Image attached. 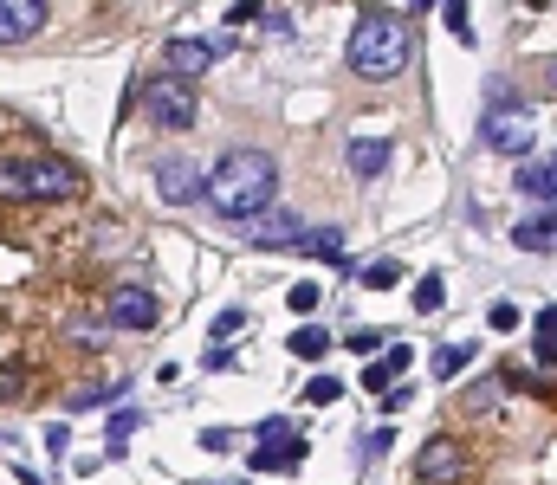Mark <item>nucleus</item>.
<instances>
[{"label": "nucleus", "instance_id": "1", "mask_svg": "<svg viewBox=\"0 0 557 485\" xmlns=\"http://www.w3.org/2000/svg\"><path fill=\"white\" fill-rule=\"evenodd\" d=\"M279 201V162L266 156V149H227L221 162H214L208 175V207L221 220H260L266 207Z\"/></svg>", "mask_w": 557, "mask_h": 485}, {"label": "nucleus", "instance_id": "2", "mask_svg": "<svg viewBox=\"0 0 557 485\" xmlns=\"http://www.w3.org/2000/svg\"><path fill=\"white\" fill-rule=\"evenodd\" d=\"M409 52H415V39H409V26L396 20V13H383V7H370L357 20V33H350V72L357 78H396L402 65H409Z\"/></svg>", "mask_w": 557, "mask_h": 485}, {"label": "nucleus", "instance_id": "3", "mask_svg": "<svg viewBox=\"0 0 557 485\" xmlns=\"http://www.w3.org/2000/svg\"><path fill=\"white\" fill-rule=\"evenodd\" d=\"M0 194L7 201H72V194H85V175L59 156H33V162L0 156Z\"/></svg>", "mask_w": 557, "mask_h": 485}, {"label": "nucleus", "instance_id": "4", "mask_svg": "<svg viewBox=\"0 0 557 485\" xmlns=\"http://www.w3.org/2000/svg\"><path fill=\"white\" fill-rule=\"evenodd\" d=\"M143 117L156 123V130H195L201 97H195V85H188L182 72H162V78L143 85Z\"/></svg>", "mask_w": 557, "mask_h": 485}, {"label": "nucleus", "instance_id": "5", "mask_svg": "<svg viewBox=\"0 0 557 485\" xmlns=\"http://www.w3.org/2000/svg\"><path fill=\"white\" fill-rule=\"evenodd\" d=\"M480 143L493 149V156H532V143H538V110L532 104H493L480 117Z\"/></svg>", "mask_w": 557, "mask_h": 485}, {"label": "nucleus", "instance_id": "6", "mask_svg": "<svg viewBox=\"0 0 557 485\" xmlns=\"http://www.w3.org/2000/svg\"><path fill=\"white\" fill-rule=\"evenodd\" d=\"M298 460H305V440L292 434V421H285V414L260 421V440H253V453H247L253 473H292Z\"/></svg>", "mask_w": 557, "mask_h": 485}, {"label": "nucleus", "instance_id": "7", "mask_svg": "<svg viewBox=\"0 0 557 485\" xmlns=\"http://www.w3.org/2000/svg\"><path fill=\"white\" fill-rule=\"evenodd\" d=\"M156 194H162L169 207L208 201V175H201V162H188V156H162V162H156Z\"/></svg>", "mask_w": 557, "mask_h": 485}, {"label": "nucleus", "instance_id": "8", "mask_svg": "<svg viewBox=\"0 0 557 485\" xmlns=\"http://www.w3.org/2000/svg\"><path fill=\"white\" fill-rule=\"evenodd\" d=\"M52 20V0H0V46H26Z\"/></svg>", "mask_w": 557, "mask_h": 485}, {"label": "nucleus", "instance_id": "9", "mask_svg": "<svg viewBox=\"0 0 557 485\" xmlns=\"http://www.w3.org/2000/svg\"><path fill=\"white\" fill-rule=\"evenodd\" d=\"M221 59H227L221 39H169V46H162V65H169V72H182V78L214 72Z\"/></svg>", "mask_w": 557, "mask_h": 485}, {"label": "nucleus", "instance_id": "10", "mask_svg": "<svg viewBox=\"0 0 557 485\" xmlns=\"http://www.w3.org/2000/svg\"><path fill=\"white\" fill-rule=\"evenodd\" d=\"M111 324H117V330H156V291L117 285V291H111Z\"/></svg>", "mask_w": 557, "mask_h": 485}, {"label": "nucleus", "instance_id": "11", "mask_svg": "<svg viewBox=\"0 0 557 485\" xmlns=\"http://www.w3.org/2000/svg\"><path fill=\"white\" fill-rule=\"evenodd\" d=\"M253 233V246H266V253H279V246H305V214H285V207H266V220L260 227H247Z\"/></svg>", "mask_w": 557, "mask_h": 485}, {"label": "nucleus", "instance_id": "12", "mask_svg": "<svg viewBox=\"0 0 557 485\" xmlns=\"http://www.w3.org/2000/svg\"><path fill=\"white\" fill-rule=\"evenodd\" d=\"M460 473H467L460 440H428V447L415 453V479H460Z\"/></svg>", "mask_w": 557, "mask_h": 485}, {"label": "nucleus", "instance_id": "13", "mask_svg": "<svg viewBox=\"0 0 557 485\" xmlns=\"http://www.w3.org/2000/svg\"><path fill=\"white\" fill-rule=\"evenodd\" d=\"M389 156H396L389 136H357V143H350V175H357V182H376V175L389 169Z\"/></svg>", "mask_w": 557, "mask_h": 485}, {"label": "nucleus", "instance_id": "14", "mask_svg": "<svg viewBox=\"0 0 557 485\" xmlns=\"http://www.w3.org/2000/svg\"><path fill=\"white\" fill-rule=\"evenodd\" d=\"M512 246H525V253H557V201L545 214L519 220V227H512Z\"/></svg>", "mask_w": 557, "mask_h": 485}, {"label": "nucleus", "instance_id": "15", "mask_svg": "<svg viewBox=\"0 0 557 485\" xmlns=\"http://www.w3.org/2000/svg\"><path fill=\"white\" fill-rule=\"evenodd\" d=\"M512 188H519L525 201H557V156L551 162H525V169L512 175Z\"/></svg>", "mask_w": 557, "mask_h": 485}, {"label": "nucleus", "instance_id": "16", "mask_svg": "<svg viewBox=\"0 0 557 485\" xmlns=\"http://www.w3.org/2000/svg\"><path fill=\"white\" fill-rule=\"evenodd\" d=\"M402 369H409V350H402V343H396V350H389V356H383V363H363V376H357V382H363V388H370V395H383V388H389V382H396V376H402Z\"/></svg>", "mask_w": 557, "mask_h": 485}, {"label": "nucleus", "instance_id": "17", "mask_svg": "<svg viewBox=\"0 0 557 485\" xmlns=\"http://www.w3.org/2000/svg\"><path fill=\"white\" fill-rule=\"evenodd\" d=\"M324 350H331V330H318V324H298L292 330V356H305V363H311V356H324Z\"/></svg>", "mask_w": 557, "mask_h": 485}, {"label": "nucleus", "instance_id": "18", "mask_svg": "<svg viewBox=\"0 0 557 485\" xmlns=\"http://www.w3.org/2000/svg\"><path fill=\"white\" fill-rule=\"evenodd\" d=\"M357 285H370V291H389V285H402V266H396V259H370V266L357 272Z\"/></svg>", "mask_w": 557, "mask_h": 485}, {"label": "nucleus", "instance_id": "19", "mask_svg": "<svg viewBox=\"0 0 557 485\" xmlns=\"http://www.w3.org/2000/svg\"><path fill=\"white\" fill-rule=\"evenodd\" d=\"M467 363H473V343H447V350L434 356V376H460Z\"/></svg>", "mask_w": 557, "mask_h": 485}, {"label": "nucleus", "instance_id": "20", "mask_svg": "<svg viewBox=\"0 0 557 485\" xmlns=\"http://www.w3.org/2000/svg\"><path fill=\"white\" fill-rule=\"evenodd\" d=\"M441 13H447V33H454L460 46H473V20H467V0H441Z\"/></svg>", "mask_w": 557, "mask_h": 485}, {"label": "nucleus", "instance_id": "21", "mask_svg": "<svg viewBox=\"0 0 557 485\" xmlns=\"http://www.w3.org/2000/svg\"><path fill=\"white\" fill-rule=\"evenodd\" d=\"M285 304H292L298 317H311V311H318V279H298L292 291H285Z\"/></svg>", "mask_w": 557, "mask_h": 485}, {"label": "nucleus", "instance_id": "22", "mask_svg": "<svg viewBox=\"0 0 557 485\" xmlns=\"http://www.w3.org/2000/svg\"><path fill=\"white\" fill-rule=\"evenodd\" d=\"M130 427H143L137 414H111V427H104V447L111 453H124V440H130Z\"/></svg>", "mask_w": 557, "mask_h": 485}, {"label": "nucleus", "instance_id": "23", "mask_svg": "<svg viewBox=\"0 0 557 485\" xmlns=\"http://www.w3.org/2000/svg\"><path fill=\"white\" fill-rule=\"evenodd\" d=\"M240 330H247V311H221L214 330H208V343H227V337H240Z\"/></svg>", "mask_w": 557, "mask_h": 485}, {"label": "nucleus", "instance_id": "24", "mask_svg": "<svg viewBox=\"0 0 557 485\" xmlns=\"http://www.w3.org/2000/svg\"><path fill=\"white\" fill-rule=\"evenodd\" d=\"M337 395H344V388H337L331 376H311V382H305V401H311V408H331Z\"/></svg>", "mask_w": 557, "mask_h": 485}, {"label": "nucleus", "instance_id": "25", "mask_svg": "<svg viewBox=\"0 0 557 485\" xmlns=\"http://www.w3.org/2000/svg\"><path fill=\"white\" fill-rule=\"evenodd\" d=\"M493 401H499V382H486V388H467V395H460V408H467V414H486Z\"/></svg>", "mask_w": 557, "mask_h": 485}, {"label": "nucleus", "instance_id": "26", "mask_svg": "<svg viewBox=\"0 0 557 485\" xmlns=\"http://www.w3.org/2000/svg\"><path fill=\"white\" fill-rule=\"evenodd\" d=\"M441 298H447L441 279H421V285H415V311H441Z\"/></svg>", "mask_w": 557, "mask_h": 485}, {"label": "nucleus", "instance_id": "27", "mask_svg": "<svg viewBox=\"0 0 557 485\" xmlns=\"http://www.w3.org/2000/svg\"><path fill=\"white\" fill-rule=\"evenodd\" d=\"M486 324H493L499 337H506V330H519V304H506V298H499L493 311H486Z\"/></svg>", "mask_w": 557, "mask_h": 485}, {"label": "nucleus", "instance_id": "28", "mask_svg": "<svg viewBox=\"0 0 557 485\" xmlns=\"http://www.w3.org/2000/svg\"><path fill=\"white\" fill-rule=\"evenodd\" d=\"M357 453H363V460H383V453H389V427H376V434H363V440H357Z\"/></svg>", "mask_w": 557, "mask_h": 485}, {"label": "nucleus", "instance_id": "29", "mask_svg": "<svg viewBox=\"0 0 557 485\" xmlns=\"http://www.w3.org/2000/svg\"><path fill=\"white\" fill-rule=\"evenodd\" d=\"M201 447H208V453H227V447H234V434H227V427H201Z\"/></svg>", "mask_w": 557, "mask_h": 485}, {"label": "nucleus", "instance_id": "30", "mask_svg": "<svg viewBox=\"0 0 557 485\" xmlns=\"http://www.w3.org/2000/svg\"><path fill=\"white\" fill-rule=\"evenodd\" d=\"M538 337H557V304H545V311H538Z\"/></svg>", "mask_w": 557, "mask_h": 485}, {"label": "nucleus", "instance_id": "31", "mask_svg": "<svg viewBox=\"0 0 557 485\" xmlns=\"http://www.w3.org/2000/svg\"><path fill=\"white\" fill-rule=\"evenodd\" d=\"M538 363H557V337H545V343H538Z\"/></svg>", "mask_w": 557, "mask_h": 485}, {"label": "nucleus", "instance_id": "32", "mask_svg": "<svg viewBox=\"0 0 557 485\" xmlns=\"http://www.w3.org/2000/svg\"><path fill=\"white\" fill-rule=\"evenodd\" d=\"M545 78H551V91H557V59H551V72H545Z\"/></svg>", "mask_w": 557, "mask_h": 485}, {"label": "nucleus", "instance_id": "33", "mask_svg": "<svg viewBox=\"0 0 557 485\" xmlns=\"http://www.w3.org/2000/svg\"><path fill=\"white\" fill-rule=\"evenodd\" d=\"M428 7H434V0H415V13H428Z\"/></svg>", "mask_w": 557, "mask_h": 485}]
</instances>
